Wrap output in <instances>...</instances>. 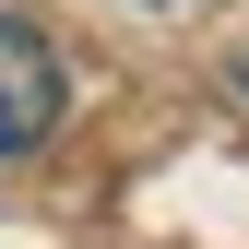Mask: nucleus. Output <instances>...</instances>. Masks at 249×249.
<instances>
[{"label":"nucleus","instance_id":"nucleus-1","mask_svg":"<svg viewBox=\"0 0 249 249\" xmlns=\"http://www.w3.org/2000/svg\"><path fill=\"white\" fill-rule=\"evenodd\" d=\"M59 131V48L36 24H0V154H36Z\"/></svg>","mask_w":249,"mask_h":249}]
</instances>
